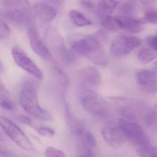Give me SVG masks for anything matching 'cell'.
I'll use <instances>...</instances> for the list:
<instances>
[{"instance_id":"obj_36","label":"cell","mask_w":157,"mask_h":157,"mask_svg":"<svg viewBox=\"0 0 157 157\" xmlns=\"http://www.w3.org/2000/svg\"><path fill=\"white\" fill-rule=\"evenodd\" d=\"M79 157H83V156H79Z\"/></svg>"},{"instance_id":"obj_10","label":"cell","mask_w":157,"mask_h":157,"mask_svg":"<svg viewBox=\"0 0 157 157\" xmlns=\"http://www.w3.org/2000/svg\"><path fill=\"white\" fill-rule=\"evenodd\" d=\"M12 54L14 61L19 67L38 79H44L42 71L21 48L17 47L13 48Z\"/></svg>"},{"instance_id":"obj_33","label":"cell","mask_w":157,"mask_h":157,"mask_svg":"<svg viewBox=\"0 0 157 157\" xmlns=\"http://www.w3.org/2000/svg\"><path fill=\"white\" fill-rule=\"evenodd\" d=\"M81 4L88 10H93L94 9V5L92 2L88 1H82L80 2Z\"/></svg>"},{"instance_id":"obj_20","label":"cell","mask_w":157,"mask_h":157,"mask_svg":"<svg viewBox=\"0 0 157 157\" xmlns=\"http://www.w3.org/2000/svg\"><path fill=\"white\" fill-rule=\"evenodd\" d=\"M136 152L140 157H157L156 148L149 145L140 147L137 150Z\"/></svg>"},{"instance_id":"obj_19","label":"cell","mask_w":157,"mask_h":157,"mask_svg":"<svg viewBox=\"0 0 157 157\" xmlns=\"http://www.w3.org/2000/svg\"><path fill=\"white\" fill-rule=\"evenodd\" d=\"M155 51L147 48L140 49L138 54V58L143 63H148L156 58Z\"/></svg>"},{"instance_id":"obj_32","label":"cell","mask_w":157,"mask_h":157,"mask_svg":"<svg viewBox=\"0 0 157 157\" xmlns=\"http://www.w3.org/2000/svg\"><path fill=\"white\" fill-rule=\"evenodd\" d=\"M0 157H19L17 155L13 154L12 152L5 150L0 149Z\"/></svg>"},{"instance_id":"obj_2","label":"cell","mask_w":157,"mask_h":157,"mask_svg":"<svg viewBox=\"0 0 157 157\" xmlns=\"http://www.w3.org/2000/svg\"><path fill=\"white\" fill-rule=\"evenodd\" d=\"M31 14V4L28 1H0V15L15 26L24 27L28 25Z\"/></svg>"},{"instance_id":"obj_30","label":"cell","mask_w":157,"mask_h":157,"mask_svg":"<svg viewBox=\"0 0 157 157\" xmlns=\"http://www.w3.org/2000/svg\"><path fill=\"white\" fill-rule=\"evenodd\" d=\"M86 136H87V140H88V142L91 146L94 147L97 146V141H96L94 136L91 133H90V132H88Z\"/></svg>"},{"instance_id":"obj_8","label":"cell","mask_w":157,"mask_h":157,"mask_svg":"<svg viewBox=\"0 0 157 157\" xmlns=\"http://www.w3.org/2000/svg\"><path fill=\"white\" fill-rule=\"evenodd\" d=\"M81 96L82 105L89 113H101L107 108L103 99L92 90H82Z\"/></svg>"},{"instance_id":"obj_31","label":"cell","mask_w":157,"mask_h":157,"mask_svg":"<svg viewBox=\"0 0 157 157\" xmlns=\"http://www.w3.org/2000/svg\"><path fill=\"white\" fill-rule=\"evenodd\" d=\"M9 94V92L5 89L4 86H0V98L3 99H8Z\"/></svg>"},{"instance_id":"obj_22","label":"cell","mask_w":157,"mask_h":157,"mask_svg":"<svg viewBox=\"0 0 157 157\" xmlns=\"http://www.w3.org/2000/svg\"><path fill=\"white\" fill-rule=\"evenodd\" d=\"M11 34L10 28L4 20L0 17V39L6 40Z\"/></svg>"},{"instance_id":"obj_24","label":"cell","mask_w":157,"mask_h":157,"mask_svg":"<svg viewBox=\"0 0 157 157\" xmlns=\"http://www.w3.org/2000/svg\"><path fill=\"white\" fill-rule=\"evenodd\" d=\"M45 154L47 157H66L63 151L52 147L47 148Z\"/></svg>"},{"instance_id":"obj_4","label":"cell","mask_w":157,"mask_h":157,"mask_svg":"<svg viewBox=\"0 0 157 157\" xmlns=\"http://www.w3.org/2000/svg\"><path fill=\"white\" fill-rule=\"evenodd\" d=\"M0 126L5 134L19 147L26 150H34L32 141L13 121L6 117L0 115Z\"/></svg>"},{"instance_id":"obj_14","label":"cell","mask_w":157,"mask_h":157,"mask_svg":"<svg viewBox=\"0 0 157 157\" xmlns=\"http://www.w3.org/2000/svg\"><path fill=\"white\" fill-rule=\"evenodd\" d=\"M120 23V28L130 33H137L142 30L143 22L132 16L117 17Z\"/></svg>"},{"instance_id":"obj_27","label":"cell","mask_w":157,"mask_h":157,"mask_svg":"<svg viewBox=\"0 0 157 157\" xmlns=\"http://www.w3.org/2000/svg\"><path fill=\"white\" fill-rule=\"evenodd\" d=\"M157 38L156 36H151L147 38V43L155 52L157 51Z\"/></svg>"},{"instance_id":"obj_29","label":"cell","mask_w":157,"mask_h":157,"mask_svg":"<svg viewBox=\"0 0 157 157\" xmlns=\"http://www.w3.org/2000/svg\"><path fill=\"white\" fill-rule=\"evenodd\" d=\"M156 113L154 111L150 112L146 118V123L149 124H152L156 121Z\"/></svg>"},{"instance_id":"obj_7","label":"cell","mask_w":157,"mask_h":157,"mask_svg":"<svg viewBox=\"0 0 157 157\" xmlns=\"http://www.w3.org/2000/svg\"><path fill=\"white\" fill-rule=\"evenodd\" d=\"M118 126L126 137L133 144L140 147L148 145V141L146 134L141 127L136 123L119 120Z\"/></svg>"},{"instance_id":"obj_26","label":"cell","mask_w":157,"mask_h":157,"mask_svg":"<svg viewBox=\"0 0 157 157\" xmlns=\"http://www.w3.org/2000/svg\"><path fill=\"white\" fill-rule=\"evenodd\" d=\"M0 106L9 111L13 110L14 108V104L13 102L9 99H3L1 101H0Z\"/></svg>"},{"instance_id":"obj_28","label":"cell","mask_w":157,"mask_h":157,"mask_svg":"<svg viewBox=\"0 0 157 157\" xmlns=\"http://www.w3.org/2000/svg\"><path fill=\"white\" fill-rule=\"evenodd\" d=\"M17 119L22 124L32 125L33 121L29 117L25 115H20L18 117Z\"/></svg>"},{"instance_id":"obj_5","label":"cell","mask_w":157,"mask_h":157,"mask_svg":"<svg viewBox=\"0 0 157 157\" xmlns=\"http://www.w3.org/2000/svg\"><path fill=\"white\" fill-rule=\"evenodd\" d=\"M57 11L45 2H38L31 7L30 21L38 26H44L51 22L56 17Z\"/></svg>"},{"instance_id":"obj_11","label":"cell","mask_w":157,"mask_h":157,"mask_svg":"<svg viewBox=\"0 0 157 157\" xmlns=\"http://www.w3.org/2000/svg\"><path fill=\"white\" fill-rule=\"evenodd\" d=\"M28 35L31 47L33 51L44 59H53V56L50 51L39 36L38 28L31 21L28 24Z\"/></svg>"},{"instance_id":"obj_21","label":"cell","mask_w":157,"mask_h":157,"mask_svg":"<svg viewBox=\"0 0 157 157\" xmlns=\"http://www.w3.org/2000/svg\"><path fill=\"white\" fill-rule=\"evenodd\" d=\"M135 9V3L133 1L124 2L120 4L119 7V13L121 14L120 16H132L131 15Z\"/></svg>"},{"instance_id":"obj_9","label":"cell","mask_w":157,"mask_h":157,"mask_svg":"<svg viewBox=\"0 0 157 157\" xmlns=\"http://www.w3.org/2000/svg\"><path fill=\"white\" fill-rule=\"evenodd\" d=\"M77 81L79 87L82 90H92L98 88L101 82L100 72L96 68L86 67L78 72Z\"/></svg>"},{"instance_id":"obj_6","label":"cell","mask_w":157,"mask_h":157,"mask_svg":"<svg viewBox=\"0 0 157 157\" xmlns=\"http://www.w3.org/2000/svg\"><path fill=\"white\" fill-rule=\"evenodd\" d=\"M141 41L139 38L132 36L121 35L113 41L111 46V52L115 57L125 56L139 46Z\"/></svg>"},{"instance_id":"obj_23","label":"cell","mask_w":157,"mask_h":157,"mask_svg":"<svg viewBox=\"0 0 157 157\" xmlns=\"http://www.w3.org/2000/svg\"><path fill=\"white\" fill-rule=\"evenodd\" d=\"M144 19L146 21L152 24H156L157 22V13L156 10L149 9L145 12Z\"/></svg>"},{"instance_id":"obj_17","label":"cell","mask_w":157,"mask_h":157,"mask_svg":"<svg viewBox=\"0 0 157 157\" xmlns=\"http://www.w3.org/2000/svg\"><path fill=\"white\" fill-rule=\"evenodd\" d=\"M69 15L73 23L78 26L82 27L91 25V21L78 11L71 10L70 12Z\"/></svg>"},{"instance_id":"obj_18","label":"cell","mask_w":157,"mask_h":157,"mask_svg":"<svg viewBox=\"0 0 157 157\" xmlns=\"http://www.w3.org/2000/svg\"><path fill=\"white\" fill-rule=\"evenodd\" d=\"M101 25L106 30L109 31H116L120 28V23L117 17L107 16L101 18Z\"/></svg>"},{"instance_id":"obj_13","label":"cell","mask_w":157,"mask_h":157,"mask_svg":"<svg viewBox=\"0 0 157 157\" xmlns=\"http://www.w3.org/2000/svg\"><path fill=\"white\" fill-rule=\"evenodd\" d=\"M101 134L105 141L111 146L120 145L127 139L118 126L114 128L105 127L102 129Z\"/></svg>"},{"instance_id":"obj_25","label":"cell","mask_w":157,"mask_h":157,"mask_svg":"<svg viewBox=\"0 0 157 157\" xmlns=\"http://www.w3.org/2000/svg\"><path fill=\"white\" fill-rule=\"evenodd\" d=\"M37 131L40 135L44 136L53 137L55 136V130L49 127H40L38 128Z\"/></svg>"},{"instance_id":"obj_12","label":"cell","mask_w":157,"mask_h":157,"mask_svg":"<svg viewBox=\"0 0 157 157\" xmlns=\"http://www.w3.org/2000/svg\"><path fill=\"white\" fill-rule=\"evenodd\" d=\"M137 82L141 90L148 94L155 93L157 90V73L152 70L141 69L137 72Z\"/></svg>"},{"instance_id":"obj_1","label":"cell","mask_w":157,"mask_h":157,"mask_svg":"<svg viewBox=\"0 0 157 157\" xmlns=\"http://www.w3.org/2000/svg\"><path fill=\"white\" fill-rule=\"evenodd\" d=\"M108 38V35L104 31H98L74 42L71 48L77 54L87 58L97 66L106 67L109 60L102 47Z\"/></svg>"},{"instance_id":"obj_15","label":"cell","mask_w":157,"mask_h":157,"mask_svg":"<svg viewBox=\"0 0 157 157\" xmlns=\"http://www.w3.org/2000/svg\"><path fill=\"white\" fill-rule=\"evenodd\" d=\"M119 4L118 1L103 0L98 2L96 11L98 16L101 18L111 16L116 7Z\"/></svg>"},{"instance_id":"obj_16","label":"cell","mask_w":157,"mask_h":157,"mask_svg":"<svg viewBox=\"0 0 157 157\" xmlns=\"http://www.w3.org/2000/svg\"><path fill=\"white\" fill-rule=\"evenodd\" d=\"M68 126L71 132L76 136L81 135L84 130L83 121L74 117H71L69 118Z\"/></svg>"},{"instance_id":"obj_3","label":"cell","mask_w":157,"mask_h":157,"mask_svg":"<svg viewBox=\"0 0 157 157\" xmlns=\"http://www.w3.org/2000/svg\"><path fill=\"white\" fill-rule=\"evenodd\" d=\"M20 104L28 114L40 120L51 121V114L42 108L38 102L37 93L33 84L27 82L23 86L20 93Z\"/></svg>"},{"instance_id":"obj_35","label":"cell","mask_w":157,"mask_h":157,"mask_svg":"<svg viewBox=\"0 0 157 157\" xmlns=\"http://www.w3.org/2000/svg\"><path fill=\"white\" fill-rule=\"evenodd\" d=\"M0 86H4V84L2 83V81L1 79L0 78Z\"/></svg>"},{"instance_id":"obj_34","label":"cell","mask_w":157,"mask_h":157,"mask_svg":"<svg viewBox=\"0 0 157 157\" xmlns=\"http://www.w3.org/2000/svg\"><path fill=\"white\" fill-rule=\"evenodd\" d=\"M3 140V136L2 134L0 132V140Z\"/></svg>"}]
</instances>
